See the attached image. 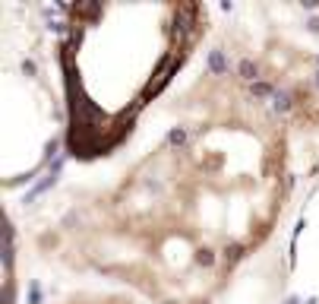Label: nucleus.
Instances as JSON below:
<instances>
[{
    "mask_svg": "<svg viewBox=\"0 0 319 304\" xmlns=\"http://www.w3.org/2000/svg\"><path fill=\"white\" fill-rule=\"evenodd\" d=\"M63 70L70 92V143L76 156H98L186 61L199 35V7L104 4L76 7Z\"/></svg>",
    "mask_w": 319,
    "mask_h": 304,
    "instance_id": "f257e3e1",
    "label": "nucleus"
},
{
    "mask_svg": "<svg viewBox=\"0 0 319 304\" xmlns=\"http://www.w3.org/2000/svg\"><path fill=\"white\" fill-rule=\"evenodd\" d=\"M98 304H114V301H104V298H101V301H98ZM117 304H126V301H117Z\"/></svg>",
    "mask_w": 319,
    "mask_h": 304,
    "instance_id": "f03ea898",
    "label": "nucleus"
}]
</instances>
